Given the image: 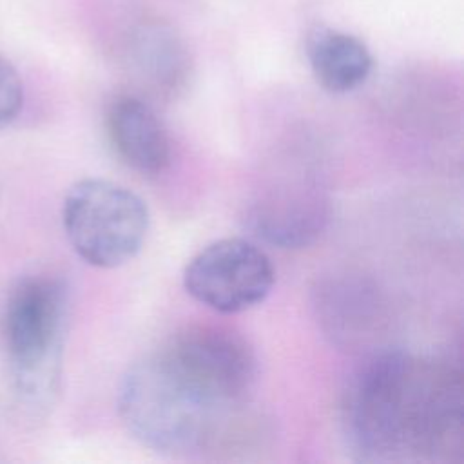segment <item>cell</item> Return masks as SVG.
<instances>
[{"label":"cell","instance_id":"1","mask_svg":"<svg viewBox=\"0 0 464 464\" xmlns=\"http://www.w3.org/2000/svg\"><path fill=\"white\" fill-rule=\"evenodd\" d=\"M254 375V353L237 334L221 326H190L127 370L118 411L127 431L145 448L190 453L218 433Z\"/></svg>","mask_w":464,"mask_h":464},{"label":"cell","instance_id":"2","mask_svg":"<svg viewBox=\"0 0 464 464\" xmlns=\"http://www.w3.org/2000/svg\"><path fill=\"white\" fill-rule=\"evenodd\" d=\"M462 382L450 366L406 352L373 355L353 375L343 426L359 459L415 462L462 444Z\"/></svg>","mask_w":464,"mask_h":464},{"label":"cell","instance_id":"3","mask_svg":"<svg viewBox=\"0 0 464 464\" xmlns=\"http://www.w3.org/2000/svg\"><path fill=\"white\" fill-rule=\"evenodd\" d=\"M69 315V294L54 276H29L9 292L2 346L9 402L24 422L44 420L56 404Z\"/></svg>","mask_w":464,"mask_h":464},{"label":"cell","instance_id":"4","mask_svg":"<svg viewBox=\"0 0 464 464\" xmlns=\"http://www.w3.org/2000/svg\"><path fill=\"white\" fill-rule=\"evenodd\" d=\"M62 223L72 250L96 268H116L138 256L149 230L145 201L123 185L85 178L63 198Z\"/></svg>","mask_w":464,"mask_h":464},{"label":"cell","instance_id":"5","mask_svg":"<svg viewBox=\"0 0 464 464\" xmlns=\"http://www.w3.org/2000/svg\"><path fill=\"white\" fill-rule=\"evenodd\" d=\"M276 272L268 256L243 237H223L201 248L185 266V290L219 314H237L263 303Z\"/></svg>","mask_w":464,"mask_h":464},{"label":"cell","instance_id":"6","mask_svg":"<svg viewBox=\"0 0 464 464\" xmlns=\"http://www.w3.org/2000/svg\"><path fill=\"white\" fill-rule=\"evenodd\" d=\"M123 60L141 87L161 96L178 92L190 74V56L183 40L160 22H141L129 31Z\"/></svg>","mask_w":464,"mask_h":464},{"label":"cell","instance_id":"7","mask_svg":"<svg viewBox=\"0 0 464 464\" xmlns=\"http://www.w3.org/2000/svg\"><path fill=\"white\" fill-rule=\"evenodd\" d=\"M116 154L141 174H160L170 161V140L154 109L138 96L116 98L107 112Z\"/></svg>","mask_w":464,"mask_h":464},{"label":"cell","instance_id":"8","mask_svg":"<svg viewBox=\"0 0 464 464\" xmlns=\"http://www.w3.org/2000/svg\"><path fill=\"white\" fill-rule=\"evenodd\" d=\"M306 58L317 83L330 92H350L361 87L373 69V56L357 36L315 27L306 38Z\"/></svg>","mask_w":464,"mask_h":464},{"label":"cell","instance_id":"9","mask_svg":"<svg viewBox=\"0 0 464 464\" xmlns=\"http://www.w3.org/2000/svg\"><path fill=\"white\" fill-rule=\"evenodd\" d=\"M24 107V83L14 65L0 54V129L11 125Z\"/></svg>","mask_w":464,"mask_h":464}]
</instances>
